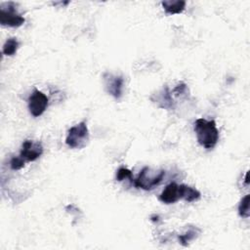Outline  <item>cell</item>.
I'll return each instance as SVG.
<instances>
[{
    "mask_svg": "<svg viewBox=\"0 0 250 250\" xmlns=\"http://www.w3.org/2000/svg\"><path fill=\"white\" fill-rule=\"evenodd\" d=\"M194 131L199 145L207 149L213 148L219 141V131L214 120L198 118L194 123Z\"/></svg>",
    "mask_w": 250,
    "mask_h": 250,
    "instance_id": "obj_1",
    "label": "cell"
},
{
    "mask_svg": "<svg viewBox=\"0 0 250 250\" xmlns=\"http://www.w3.org/2000/svg\"><path fill=\"white\" fill-rule=\"evenodd\" d=\"M165 175L164 170H152L149 167H145L142 169L138 177L134 180V185L138 188L145 190H150L155 186L161 183Z\"/></svg>",
    "mask_w": 250,
    "mask_h": 250,
    "instance_id": "obj_2",
    "label": "cell"
},
{
    "mask_svg": "<svg viewBox=\"0 0 250 250\" xmlns=\"http://www.w3.org/2000/svg\"><path fill=\"white\" fill-rule=\"evenodd\" d=\"M89 140V131L85 121L72 126L67 133L65 144L71 148H81Z\"/></svg>",
    "mask_w": 250,
    "mask_h": 250,
    "instance_id": "obj_3",
    "label": "cell"
},
{
    "mask_svg": "<svg viewBox=\"0 0 250 250\" xmlns=\"http://www.w3.org/2000/svg\"><path fill=\"white\" fill-rule=\"evenodd\" d=\"M7 7L1 6L0 12V22L2 25H7L11 27H19L23 24L25 21L24 18L21 16L16 9V6L13 2L6 3Z\"/></svg>",
    "mask_w": 250,
    "mask_h": 250,
    "instance_id": "obj_4",
    "label": "cell"
},
{
    "mask_svg": "<svg viewBox=\"0 0 250 250\" xmlns=\"http://www.w3.org/2000/svg\"><path fill=\"white\" fill-rule=\"evenodd\" d=\"M49 100L41 91L34 89L33 93L28 98V109L32 116L38 117L47 109Z\"/></svg>",
    "mask_w": 250,
    "mask_h": 250,
    "instance_id": "obj_5",
    "label": "cell"
},
{
    "mask_svg": "<svg viewBox=\"0 0 250 250\" xmlns=\"http://www.w3.org/2000/svg\"><path fill=\"white\" fill-rule=\"evenodd\" d=\"M104 87L108 94H110L115 99H120L122 96V89L124 80L122 76L112 75L110 73H105L104 75Z\"/></svg>",
    "mask_w": 250,
    "mask_h": 250,
    "instance_id": "obj_6",
    "label": "cell"
},
{
    "mask_svg": "<svg viewBox=\"0 0 250 250\" xmlns=\"http://www.w3.org/2000/svg\"><path fill=\"white\" fill-rule=\"evenodd\" d=\"M43 153L42 145L39 142L33 143L30 140H25L22 143L20 155L25 161H34L41 156Z\"/></svg>",
    "mask_w": 250,
    "mask_h": 250,
    "instance_id": "obj_7",
    "label": "cell"
},
{
    "mask_svg": "<svg viewBox=\"0 0 250 250\" xmlns=\"http://www.w3.org/2000/svg\"><path fill=\"white\" fill-rule=\"evenodd\" d=\"M181 199V186L176 183H171L162 190L159 195V200L165 204H173Z\"/></svg>",
    "mask_w": 250,
    "mask_h": 250,
    "instance_id": "obj_8",
    "label": "cell"
},
{
    "mask_svg": "<svg viewBox=\"0 0 250 250\" xmlns=\"http://www.w3.org/2000/svg\"><path fill=\"white\" fill-rule=\"evenodd\" d=\"M162 7L167 14H180L185 10L186 2L183 0H165L162 1Z\"/></svg>",
    "mask_w": 250,
    "mask_h": 250,
    "instance_id": "obj_9",
    "label": "cell"
},
{
    "mask_svg": "<svg viewBox=\"0 0 250 250\" xmlns=\"http://www.w3.org/2000/svg\"><path fill=\"white\" fill-rule=\"evenodd\" d=\"M180 186H181V199H184L188 202H192L200 198V192L197 189L186 185H180Z\"/></svg>",
    "mask_w": 250,
    "mask_h": 250,
    "instance_id": "obj_10",
    "label": "cell"
},
{
    "mask_svg": "<svg viewBox=\"0 0 250 250\" xmlns=\"http://www.w3.org/2000/svg\"><path fill=\"white\" fill-rule=\"evenodd\" d=\"M19 46H20V43L17 40V38H14V37L9 38L7 39V41L3 46V54L6 56H13L17 53Z\"/></svg>",
    "mask_w": 250,
    "mask_h": 250,
    "instance_id": "obj_11",
    "label": "cell"
},
{
    "mask_svg": "<svg viewBox=\"0 0 250 250\" xmlns=\"http://www.w3.org/2000/svg\"><path fill=\"white\" fill-rule=\"evenodd\" d=\"M249 203H250V195L246 194L239 202L238 205V214L242 218H248L250 216L249 211Z\"/></svg>",
    "mask_w": 250,
    "mask_h": 250,
    "instance_id": "obj_12",
    "label": "cell"
},
{
    "mask_svg": "<svg viewBox=\"0 0 250 250\" xmlns=\"http://www.w3.org/2000/svg\"><path fill=\"white\" fill-rule=\"evenodd\" d=\"M125 179H130L131 182H133V176H132V172L127 169V168H119L117 173H116V180L117 181H123Z\"/></svg>",
    "mask_w": 250,
    "mask_h": 250,
    "instance_id": "obj_13",
    "label": "cell"
},
{
    "mask_svg": "<svg viewBox=\"0 0 250 250\" xmlns=\"http://www.w3.org/2000/svg\"><path fill=\"white\" fill-rule=\"evenodd\" d=\"M25 160L20 155V156H15L11 159L10 161V166L13 170H20L24 166Z\"/></svg>",
    "mask_w": 250,
    "mask_h": 250,
    "instance_id": "obj_14",
    "label": "cell"
},
{
    "mask_svg": "<svg viewBox=\"0 0 250 250\" xmlns=\"http://www.w3.org/2000/svg\"><path fill=\"white\" fill-rule=\"evenodd\" d=\"M196 236V232L194 229H189L188 230V232H186L185 234H182L179 236V239H180V242L183 244V245H187L188 241H190L191 239H193L194 237Z\"/></svg>",
    "mask_w": 250,
    "mask_h": 250,
    "instance_id": "obj_15",
    "label": "cell"
},
{
    "mask_svg": "<svg viewBox=\"0 0 250 250\" xmlns=\"http://www.w3.org/2000/svg\"><path fill=\"white\" fill-rule=\"evenodd\" d=\"M245 183L248 185V183H249V181H248V172L246 173V176H245Z\"/></svg>",
    "mask_w": 250,
    "mask_h": 250,
    "instance_id": "obj_16",
    "label": "cell"
}]
</instances>
